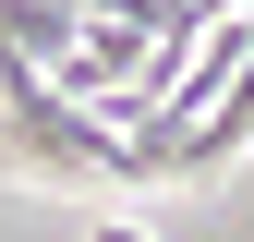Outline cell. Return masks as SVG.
Segmentation results:
<instances>
[{"label":"cell","mask_w":254,"mask_h":242,"mask_svg":"<svg viewBox=\"0 0 254 242\" xmlns=\"http://www.w3.org/2000/svg\"><path fill=\"white\" fill-rule=\"evenodd\" d=\"M97 242H157V230H145V218H109V230H97Z\"/></svg>","instance_id":"7a4b0ae2"},{"label":"cell","mask_w":254,"mask_h":242,"mask_svg":"<svg viewBox=\"0 0 254 242\" xmlns=\"http://www.w3.org/2000/svg\"><path fill=\"white\" fill-rule=\"evenodd\" d=\"M0 49H12V60H49V73H61V60L85 49V12H73V0H0Z\"/></svg>","instance_id":"6da1fadb"}]
</instances>
